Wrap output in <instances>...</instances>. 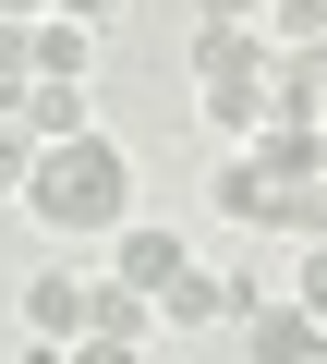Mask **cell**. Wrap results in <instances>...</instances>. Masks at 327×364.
I'll return each mask as SVG.
<instances>
[{
    "instance_id": "cell-1",
    "label": "cell",
    "mask_w": 327,
    "mask_h": 364,
    "mask_svg": "<svg viewBox=\"0 0 327 364\" xmlns=\"http://www.w3.org/2000/svg\"><path fill=\"white\" fill-rule=\"evenodd\" d=\"M37 231H61V243H109L121 219H133V158H121V134L97 122V134H61V146H37V170H25V195H13Z\"/></svg>"
},
{
    "instance_id": "cell-2",
    "label": "cell",
    "mask_w": 327,
    "mask_h": 364,
    "mask_svg": "<svg viewBox=\"0 0 327 364\" xmlns=\"http://www.w3.org/2000/svg\"><path fill=\"white\" fill-rule=\"evenodd\" d=\"M243 352H255V364H327V316H315L303 291H255V304H243Z\"/></svg>"
},
{
    "instance_id": "cell-3",
    "label": "cell",
    "mask_w": 327,
    "mask_h": 364,
    "mask_svg": "<svg viewBox=\"0 0 327 364\" xmlns=\"http://www.w3.org/2000/svg\"><path fill=\"white\" fill-rule=\"evenodd\" d=\"M267 279H231V267H182L170 291H157V328H218V316H243Z\"/></svg>"
},
{
    "instance_id": "cell-4",
    "label": "cell",
    "mask_w": 327,
    "mask_h": 364,
    "mask_svg": "<svg viewBox=\"0 0 327 364\" xmlns=\"http://www.w3.org/2000/svg\"><path fill=\"white\" fill-rule=\"evenodd\" d=\"M279 37L267 25H194V85H267Z\"/></svg>"
},
{
    "instance_id": "cell-5",
    "label": "cell",
    "mask_w": 327,
    "mask_h": 364,
    "mask_svg": "<svg viewBox=\"0 0 327 364\" xmlns=\"http://www.w3.org/2000/svg\"><path fill=\"white\" fill-rule=\"evenodd\" d=\"M85 328H97V279L37 267V279H25V340H85Z\"/></svg>"
},
{
    "instance_id": "cell-6",
    "label": "cell",
    "mask_w": 327,
    "mask_h": 364,
    "mask_svg": "<svg viewBox=\"0 0 327 364\" xmlns=\"http://www.w3.org/2000/svg\"><path fill=\"white\" fill-rule=\"evenodd\" d=\"M194 255H182V231H157V219H121L109 231V279H133V291H170Z\"/></svg>"
},
{
    "instance_id": "cell-7",
    "label": "cell",
    "mask_w": 327,
    "mask_h": 364,
    "mask_svg": "<svg viewBox=\"0 0 327 364\" xmlns=\"http://www.w3.org/2000/svg\"><path fill=\"white\" fill-rule=\"evenodd\" d=\"M13 109H25V134H37V146H61V134H97V97H85V85H61V73H37Z\"/></svg>"
},
{
    "instance_id": "cell-8",
    "label": "cell",
    "mask_w": 327,
    "mask_h": 364,
    "mask_svg": "<svg viewBox=\"0 0 327 364\" xmlns=\"http://www.w3.org/2000/svg\"><path fill=\"white\" fill-rule=\"evenodd\" d=\"M267 182H327V122H255Z\"/></svg>"
},
{
    "instance_id": "cell-9",
    "label": "cell",
    "mask_w": 327,
    "mask_h": 364,
    "mask_svg": "<svg viewBox=\"0 0 327 364\" xmlns=\"http://www.w3.org/2000/svg\"><path fill=\"white\" fill-rule=\"evenodd\" d=\"M37 73L85 85V73H97V25H73V13H37Z\"/></svg>"
},
{
    "instance_id": "cell-10",
    "label": "cell",
    "mask_w": 327,
    "mask_h": 364,
    "mask_svg": "<svg viewBox=\"0 0 327 364\" xmlns=\"http://www.w3.org/2000/svg\"><path fill=\"white\" fill-rule=\"evenodd\" d=\"M37 85V25H13V13H0V109H13Z\"/></svg>"
},
{
    "instance_id": "cell-11",
    "label": "cell",
    "mask_w": 327,
    "mask_h": 364,
    "mask_svg": "<svg viewBox=\"0 0 327 364\" xmlns=\"http://www.w3.org/2000/svg\"><path fill=\"white\" fill-rule=\"evenodd\" d=\"M267 37H279V49H315V37H327V0H267Z\"/></svg>"
},
{
    "instance_id": "cell-12",
    "label": "cell",
    "mask_w": 327,
    "mask_h": 364,
    "mask_svg": "<svg viewBox=\"0 0 327 364\" xmlns=\"http://www.w3.org/2000/svg\"><path fill=\"white\" fill-rule=\"evenodd\" d=\"M25 170H37V134H25V109H0V195H25Z\"/></svg>"
},
{
    "instance_id": "cell-13",
    "label": "cell",
    "mask_w": 327,
    "mask_h": 364,
    "mask_svg": "<svg viewBox=\"0 0 327 364\" xmlns=\"http://www.w3.org/2000/svg\"><path fill=\"white\" fill-rule=\"evenodd\" d=\"M73 364H145V340H109V328H85V340H73Z\"/></svg>"
},
{
    "instance_id": "cell-14",
    "label": "cell",
    "mask_w": 327,
    "mask_h": 364,
    "mask_svg": "<svg viewBox=\"0 0 327 364\" xmlns=\"http://www.w3.org/2000/svg\"><path fill=\"white\" fill-rule=\"evenodd\" d=\"M291 291H303V304L327 316V243H303V267H291Z\"/></svg>"
},
{
    "instance_id": "cell-15",
    "label": "cell",
    "mask_w": 327,
    "mask_h": 364,
    "mask_svg": "<svg viewBox=\"0 0 327 364\" xmlns=\"http://www.w3.org/2000/svg\"><path fill=\"white\" fill-rule=\"evenodd\" d=\"M194 25H267V0H194Z\"/></svg>"
},
{
    "instance_id": "cell-16",
    "label": "cell",
    "mask_w": 327,
    "mask_h": 364,
    "mask_svg": "<svg viewBox=\"0 0 327 364\" xmlns=\"http://www.w3.org/2000/svg\"><path fill=\"white\" fill-rule=\"evenodd\" d=\"M49 13H73V25H109V13H121V0H49Z\"/></svg>"
},
{
    "instance_id": "cell-17",
    "label": "cell",
    "mask_w": 327,
    "mask_h": 364,
    "mask_svg": "<svg viewBox=\"0 0 327 364\" xmlns=\"http://www.w3.org/2000/svg\"><path fill=\"white\" fill-rule=\"evenodd\" d=\"M0 13H13V25H37V13H49V0H0Z\"/></svg>"
}]
</instances>
